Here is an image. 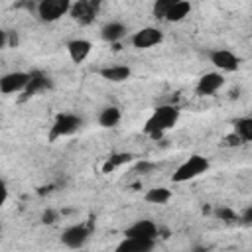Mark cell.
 Masks as SVG:
<instances>
[{
  "instance_id": "1",
  "label": "cell",
  "mask_w": 252,
  "mask_h": 252,
  "mask_svg": "<svg viewBox=\"0 0 252 252\" xmlns=\"http://www.w3.org/2000/svg\"><path fill=\"white\" fill-rule=\"evenodd\" d=\"M179 116H181V110L175 104H159L148 116V120L144 124V132L148 136L158 138V136L165 134L167 130H171L179 122Z\"/></svg>"
},
{
  "instance_id": "2",
  "label": "cell",
  "mask_w": 252,
  "mask_h": 252,
  "mask_svg": "<svg viewBox=\"0 0 252 252\" xmlns=\"http://www.w3.org/2000/svg\"><path fill=\"white\" fill-rule=\"evenodd\" d=\"M211 167V161L205 158V156H199V154H193L189 156L185 161H181L175 171L171 173V181L173 183H185V181H191V179H197L201 177L203 173H207Z\"/></svg>"
},
{
  "instance_id": "3",
  "label": "cell",
  "mask_w": 252,
  "mask_h": 252,
  "mask_svg": "<svg viewBox=\"0 0 252 252\" xmlns=\"http://www.w3.org/2000/svg\"><path fill=\"white\" fill-rule=\"evenodd\" d=\"M83 126V118L77 116V114H71V112H65V114H59L51 126V132H49V140H57V138H67V136H73L75 132H79Z\"/></svg>"
},
{
  "instance_id": "4",
  "label": "cell",
  "mask_w": 252,
  "mask_h": 252,
  "mask_svg": "<svg viewBox=\"0 0 252 252\" xmlns=\"http://www.w3.org/2000/svg\"><path fill=\"white\" fill-rule=\"evenodd\" d=\"M71 6L69 0H41L37 4V16L41 22H57L71 14Z\"/></svg>"
},
{
  "instance_id": "5",
  "label": "cell",
  "mask_w": 252,
  "mask_h": 252,
  "mask_svg": "<svg viewBox=\"0 0 252 252\" xmlns=\"http://www.w3.org/2000/svg\"><path fill=\"white\" fill-rule=\"evenodd\" d=\"M30 83H32V73H28V71H10V73L2 75L0 91H2V94L26 93Z\"/></svg>"
},
{
  "instance_id": "6",
  "label": "cell",
  "mask_w": 252,
  "mask_h": 252,
  "mask_svg": "<svg viewBox=\"0 0 252 252\" xmlns=\"http://www.w3.org/2000/svg\"><path fill=\"white\" fill-rule=\"evenodd\" d=\"M163 41V32L156 26H146V28H140L138 32L132 33L130 37V43L136 47V49H152L156 45H159Z\"/></svg>"
},
{
  "instance_id": "7",
  "label": "cell",
  "mask_w": 252,
  "mask_h": 252,
  "mask_svg": "<svg viewBox=\"0 0 252 252\" xmlns=\"http://www.w3.org/2000/svg\"><path fill=\"white\" fill-rule=\"evenodd\" d=\"M209 61L219 73H234L240 67V57L230 49H213L209 53Z\"/></svg>"
},
{
  "instance_id": "8",
  "label": "cell",
  "mask_w": 252,
  "mask_h": 252,
  "mask_svg": "<svg viewBox=\"0 0 252 252\" xmlns=\"http://www.w3.org/2000/svg\"><path fill=\"white\" fill-rule=\"evenodd\" d=\"M159 234V226L150 219H138L130 226H126V238H140V240H156Z\"/></svg>"
},
{
  "instance_id": "9",
  "label": "cell",
  "mask_w": 252,
  "mask_h": 252,
  "mask_svg": "<svg viewBox=\"0 0 252 252\" xmlns=\"http://www.w3.org/2000/svg\"><path fill=\"white\" fill-rule=\"evenodd\" d=\"M89 236H91L89 226H85L81 222L79 224H71L61 232V244L71 248V250H79V248H83L87 244Z\"/></svg>"
},
{
  "instance_id": "10",
  "label": "cell",
  "mask_w": 252,
  "mask_h": 252,
  "mask_svg": "<svg viewBox=\"0 0 252 252\" xmlns=\"http://www.w3.org/2000/svg\"><path fill=\"white\" fill-rule=\"evenodd\" d=\"M224 87V77L219 71H209L205 75L199 77L197 85H195V93L199 96H215L220 89Z\"/></svg>"
},
{
  "instance_id": "11",
  "label": "cell",
  "mask_w": 252,
  "mask_h": 252,
  "mask_svg": "<svg viewBox=\"0 0 252 252\" xmlns=\"http://www.w3.org/2000/svg\"><path fill=\"white\" fill-rule=\"evenodd\" d=\"M67 53H69V59L73 61V63H83V61H87L89 59V55H91V51H93V43L89 41V39H85V37H77V39H71V41H67Z\"/></svg>"
},
{
  "instance_id": "12",
  "label": "cell",
  "mask_w": 252,
  "mask_h": 252,
  "mask_svg": "<svg viewBox=\"0 0 252 252\" xmlns=\"http://www.w3.org/2000/svg\"><path fill=\"white\" fill-rule=\"evenodd\" d=\"M156 248V240H140V238H122L114 252H152Z\"/></svg>"
},
{
  "instance_id": "13",
  "label": "cell",
  "mask_w": 252,
  "mask_h": 252,
  "mask_svg": "<svg viewBox=\"0 0 252 252\" xmlns=\"http://www.w3.org/2000/svg\"><path fill=\"white\" fill-rule=\"evenodd\" d=\"M98 75L108 83H124L130 79L132 69L128 65H108V67H102Z\"/></svg>"
},
{
  "instance_id": "14",
  "label": "cell",
  "mask_w": 252,
  "mask_h": 252,
  "mask_svg": "<svg viewBox=\"0 0 252 252\" xmlns=\"http://www.w3.org/2000/svg\"><path fill=\"white\" fill-rule=\"evenodd\" d=\"M128 33V28L122 24V22H106L102 28H100V37L108 43H116L120 41L122 37H126Z\"/></svg>"
},
{
  "instance_id": "15",
  "label": "cell",
  "mask_w": 252,
  "mask_h": 252,
  "mask_svg": "<svg viewBox=\"0 0 252 252\" xmlns=\"http://www.w3.org/2000/svg\"><path fill=\"white\" fill-rule=\"evenodd\" d=\"M189 12H191V4L187 0H173L163 20L165 22H171V24H177V22L185 20L189 16Z\"/></svg>"
},
{
  "instance_id": "16",
  "label": "cell",
  "mask_w": 252,
  "mask_h": 252,
  "mask_svg": "<svg viewBox=\"0 0 252 252\" xmlns=\"http://www.w3.org/2000/svg\"><path fill=\"white\" fill-rule=\"evenodd\" d=\"M122 120V112L118 106H104L100 112H98V124L102 128H116Z\"/></svg>"
},
{
  "instance_id": "17",
  "label": "cell",
  "mask_w": 252,
  "mask_h": 252,
  "mask_svg": "<svg viewBox=\"0 0 252 252\" xmlns=\"http://www.w3.org/2000/svg\"><path fill=\"white\" fill-rule=\"evenodd\" d=\"M171 189L167 187H152L144 193V201L150 203V205H165L169 199H171Z\"/></svg>"
},
{
  "instance_id": "18",
  "label": "cell",
  "mask_w": 252,
  "mask_h": 252,
  "mask_svg": "<svg viewBox=\"0 0 252 252\" xmlns=\"http://www.w3.org/2000/svg\"><path fill=\"white\" fill-rule=\"evenodd\" d=\"M234 134L240 142H252V116H240L234 120Z\"/></svg>"
},
{
  "instance_id": "19",
  "label": "cell",
  "mask_w": 252,
  "mask_h": 252,
  "mask_svg": "<svg viewBox=\"0 0 252 252\" xmlns=\"http://www.w3.org/2000/svg\"><path fill=\"white\" fill-rule=\"evenodd\" d=\"M45 89H49V79L43 73H32V83H30L26 93L28 94H35V93L45 91Z\"/></svg>"
},
{
  "instance_id": "20",
  "label": "cell",
  "mask_w": 252,
  "mask_h": 252,
  "mask_svg": "<svg viewBox=\"0 0 252 252\" xmlns=\"http://www.w3.org/2000/svg\"><path fill=\"white\" fill-rule=\"evenodd\" d=\"M91 14H93V6H91V4L79 2V4H73V6H71V16H73V18H79V16H91Z\"/></svg>"
},
{
  "instance_id": "21",
  "label": "cell",
  "mask_w": 252,
  "mask_h": 252,
  "mask_svg": "<svg viewBox=\"0 0 252 252\" xmlns=\"http://www.w3.org/2000/svg\"><path fill=\"white\" fill-rule=\"evenodd\" d=\"M171 2H173V0H158V2L154 4V16L163 20L165 14H167V10H169V6H171Z\"/></svg>"
},
{
  "instance_id": "22",
  "label": "cell",
  "mask_w": 252,
  "mask_h": 252,
  "mask_svg": "<svg viewBox=\"0 0 252 252\" xmlns=\"http://www.w3.org/2000/svg\"><path fill=\"white\" fill-rule=\"evenodd\" d=\"M0 193H2V197H0V205H6V203H8V195H10V189H8L6 181H2V185H0Z\"/></svg>"
},
{
  "instance_id": "23",
  "label": "cell",
  "mask_w": 252,
  "mask_h": 252,
  "mask_svg": "<svg viewBox=\"0 0 252 252\" xmlns=\"http://www.w3.org/2000/svg\"><path fill=\"white\" fill-rule=\"evenodd\" d=\"M240 219H242V222H244V224H252V205L242 213V217H240Z\"/></svg>"
},
{
  "instance_id": "24",
  "label": "cell",
  "mask_w": 252,
  "mask_h": 252,
  "mask_svg": "<svg viewBox=\"0 0 252 252\" xmlns=\"http://www.w3.org/2000/svg\"><path fill=\"white\" fill-rule=\"evenodd\" d=\"M43 222H53V213H51V211L43 215Z\"/></svg>"
}]
</instances>
